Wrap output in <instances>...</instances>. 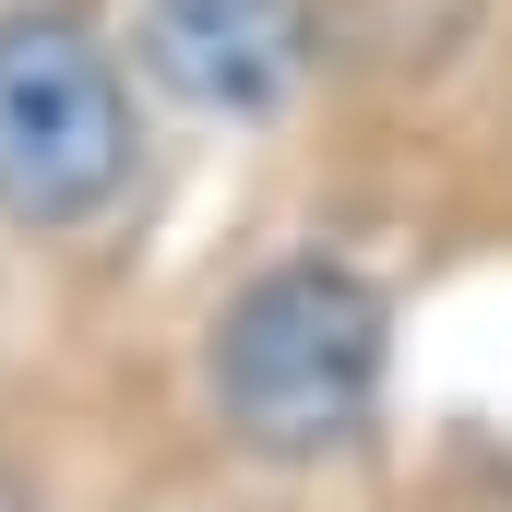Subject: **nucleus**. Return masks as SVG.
Wrapping results in <instances>:
<instances>
[{"mask_svg": "<svg viewBox=\"0 0 512 512\" xmlns=\"http://www.w3.org/2000/svg\"><path fill=\"white\" fill-rule=\"evenodd\" d=\"M382 286L358 262H274L251 274L227 310H215V346H203V393H215V429L262 453V465H322L370 429L382 405Z\"/></svg>", "mask_w": 512, "mask_h": 512, "instance_id": "obj_1", "label": "nucleus"}, {"mask_svg": "<svg viewBox=\"0 0 512 512\" xmlns=\"http://www.w3.org/2000/svg\"><path fill=\"white\" fill-rule=\"evenodd\" d=\"M131 179V84L72 12H0V215L60 239Z\"/></svg>", "mask_w": 512, "mask_h": 512, "instance_id": "obj_2", "label": "nucleus"}, {"mask_svg": "<svg viewBox=\"0 0 512 512\" xmlns=\"http://www.w3.org/2000/svg\"><path fill=\"white\" fill-rule=\"evenodd\" d=\"M131 72L191 120L251 131L310 84V12L298 0H131Z\"/></svg>", "mask_w": 512, "mask_h": 512, "instance_id": "obj_3", "label": "nucleus"}]
</instances>
